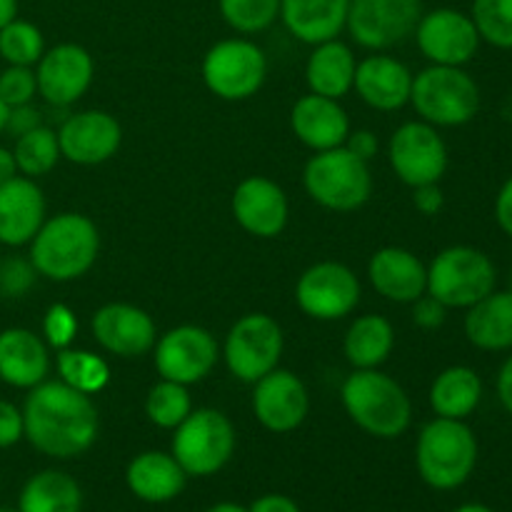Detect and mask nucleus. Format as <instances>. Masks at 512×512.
I'll return each instance as SVG.
<instances>
[{
	"mask_svg": "<svg viewBox=\"0 0 512 512\" xmlns=\"http://www.w3.org/2000/svg\"><path fill=\"white\" fill-rule=\"evenodd\" d=\"M25 440L40 455L70 460L93 448L100 415L93 398L63 380H43L28 390L23 403Z\"/></svg>",
	"mask_w": 512,
	"mask_h": 512,
	"instance_id": "1",
	"label": "nucleus"
},
{
	"mask_svg": "<svg viewBox=\"0 0 512 512\" xmlns=\"http://www.w3.org/2000/svg\"><path fill=\"white\" fill-rule=\"evenodd\" d=\"M100 253L98 225L83 213H58L45 218L28 243V258L40 278L70 283L88 273Z\"/></svg>",
	"mask_w": 512,
	"mask_h": 512,
	"instance_id": "2",
	"label": "nucleus"
},
{
	"mask_svg": "<svg viewBox=\"0 0 512 512\" xmlns=\"http://www.w3.org/2000/svg\"><path fill=\"white\" fill-rule=\"evenodd\" d=\"M340 400L348 418L378 440L400 438L413 423L408 390L380 368L353 370L340 388Z\"/></svg>",
	"mask_w": 512,
	"mask_h": 512,
	"instance_id": "3",
	"label": "nucleus"
},
{
	"mask_svg": "<svg viewBox=\"0 0 512 512\" xmlns=\"http://www.w3.org/2000/svg\"><path fill=\"white\" fill-rule=\"evenodd\" d=\"M478 465V438L465 420L433 418L415 443V468L433 490H458Z\"/></svg>",
	"mask_w": 512,
	"mask_h": 512,
	"instance_id": "4",
	"label": "nucleus"
},
{
	"mask_svg": "<svg viewBox=\"0 0 512 512\" xmlns=\"http://www.w3.org/2000/svg\"><path fill=\"white\" fill-rule=\"evenodd\" d=\"M410 105L435 128H460L478 115L480 85L465 68L428 65L413 75Z\"/></svg>",
	"mask_w": 512,
	"mask_h": 512,
	"instance_id": "5",
	"label": "nucleus"
},
{
	"mask_svg": "<svg viewBox=\"0 0 512 512\" xmlns=\"http://www.w3.org/2000/svg\"><path fill=\"white\" fill-rule=\"evenodd\" d=\"M303 188L320 208L333 213H355L373 195V173L370 163L340 145L313 153L303 168Z\"/></svg>",
	"mask_w": 512,
	"mask_h": 512,
	"instance_id": "6",
	"label": "nucleus"
},
{
	"mask_svg": "<svg viewBox=\"0 0 512 512\" xmlns=\"http://www.w3.org/2000/svg\"><path fill=\"white\" fill-rule=\"evenodd\" d=\"M498 285V268L485 250L448 245L428 265V295L448 310H468Z\"/></svg>",
	"mask_w": 512,
	"mask_h": 512,
	"instance_id": "7",
	"label": "nucleus"
},
{
	"mask_svg": "<svg viewBox=\"0 0 512 512\" xmlns=\"http://www.w3.org/2000/svg\"><path fill=\"white\" fill-rule=\"evenodd\" d=\"M235 445V425L223 410L193 408L188 418L173 430L170 453L188 478H210L230 463Z\"/></svg>",
	"mask_w": 512,
	"mask_h": 512,
	"instance_id": "8",
	"label": "nucleus"
},
{
	"mask_svg": "<svg viewBox=\"0 0 512 512\" xmlns=\"http://www.w3.org/2000/svg\"><path fill=\"white\" fill-rule=\"evenodd\" d=\"M203 83L215 98L228 103L250 100L268 78V58L258 43L248 38H225L205 53Z\"/></svg>",
	"mask_w": 512,
	"mask_h": 512,
	"instance_id": "9",
	"label": "nucleus"
},
{
	"mask_svg": "<svg viewBox=\"0 0 512 512\" xmlns=\"http://www.w3.org/2000/svg\"><path fill=\"white\" fill-rule=\"evenodd\" d=\"M283 350L285 335L273 315L245 313L225 335L220 358L225 360L235 380L253 385L278 368Z\"/></svg>",
	"mask_w": 512,
	"mask_h": 512,
	"instance_id": "10",
	"label": "nucleus"
},
{
	"mask_svg": "<svg viewBox=\"0 0 512 512\" xmlns=\"http://www.w3.org/2000/svg\"><path fill=\"white\" fill-rule=\"evenodd\" d=\"M388 163L408 188L440 183L450 165L448 143L435 125L420 118L408 120L390 135Z\"/></svg>",
	"mask_w": 512,
	"mask_h": 512,
	"instance_id": "11",
	"label": "nucleus"
},
{
	"mask_svg": "<svg viewBox=\"0 0 512 512\" xmlns=\"http://www.w3.org/2000/svg\"><path fill=\"white\" fill-rule=\"evenodd\" d=\"M358 275L338 260H320L305 268L295 283V303L308 318L333 323L355 313L360 305Z\"/></svg>",
	"mask_w": 512,
	"mask_h": 512,
	"instance_id": "12",
	"label": "nucleus"
},
{
	"mask_svg": "<svg viewBox=\"0 0 512 512\" xmlns=\"http://www.w3.org/2000/svg\"><path fill=\"white\" fill-rule=\"evenodd\" d=\"M220 360V345L203 325H178L158 335L153 345L155 370L163 380L180 385L203 383Z\"/></svg>",
	"mask_w": 512,
	"mask_h": 512,
	"instance_id": "13",
	"label": "nucleus"
},
{
	"mask_svg": "<svg viewBox=\"0 0 512 512\" xmlns=\"http://www.w3.org/2000/svg\"><path fill=\"white\" fill-rule=\"evenodd\" d=\"M420 15V0H350L345 30L360 48L385 53L415 33Z\"/></svg>",
	"mask_w": 512,
	"mask_h": 512,
	"instance_id": "14",
	"label": "nucleus"
},
{
	"mask_svg": "<svg viewBox=\"0 0 512 512\" xmlns=\"http://www.w3.org/2000/svg\"><path fill=\"white\" fill-rule=\"evenodd\" d=\"M415 43L430 65L465 68L480 50V35L470 13L458 8H435L420 15Z\"/></svg>",
	"mask_w": 512,
	"mask_h": 512,
	"instance_id": "15",
	"label": "nucleus"
},
{
	"mask_svg": "<svg viewBox=\"0 0 512 512\" xmlns=\"http://www.w3.org/2000/svg\"><path fill=\"white\" fill-rule=\"evenodd\" d=\"M95 78L93 55L78 43H58L45 48L35 63L38 95L53 108H70L90 90Z\"/></svg>",
	"mask_w": 512,
	"mask_h": 512,
	"instance_id": "16",
	"label": "nucleus"
},
{
	"mask_svg": "<svg viewBox=\"0 0 512 512\" xmlns=\"http://www.w3.org/2000/svg\"><path fill=\"white\" fill-rule=\"evenodd\" d=\"M253 415L268 433L288 435L308 420L310 393L303 378L275 368L253 383Z\"/></svg>",
	"mask_w": 512,
	"mask_h": 512,
	"instance_id": "17",
	"label": "nucleus"
},
{
	"mask_svg": "<svg viewBox=\"0 0 512 512\" xmlns=\"http://www.w3.org/2000/svg\"><path fill=\"white\" fill-rule=\"evenodd\" d=\"M60 155L75 165H103L123 145V125L105 110H80L58 128Z\"/></svg>",
	"mask_w": 512,
	"mask_h": 512,
	"instance_id": "18",
	"label": "nucleus"
},
{
	"mask_svg": "<svg viewBox=\"0 0 512 512\" xmlns=\"http://www.w3.org/2000/svg\"><path fill=\"white\" fill-rule=\"evenodd\" d=\"M93 338L105 353L115 358L133 360L153 353L158 328L150 313L133 303H105L90 320Z\"/></svg>",
	"mask_w": 512,
	"mask_h": 512,
	"instance_id": "19",
	"label": "nucleus"
},
{
	"mask_svg": "<svg viewBox=\"0 0 512 512\" xmlns=\"http://www.w3.org/2000/svg\"><path fill=\"white\" fill-rule=\"evenodd\" d=\"M233 218L248 235L260 240L278 238L288 228L290 203L285 190L265 175H250L235 188Z\"/></svg>",
	"mask_w": 512,
	"mask_h": 512,
	"instance_id": "20",
	"label": "nucleus"
},
{
	"mask_svg": "<svg viewBox=\"0 0 512 512\" xmlns=\"http://www.w3.org/2000/svg\"><path fill=\"white\" fill-rule=\"evenodd\" d=\"M368 280L380 298L413 305L428 293V265L408 248L388 245L368 260Z\"/></svg>",
	"mask_w": 512,
	"mask_h": 512,
	"instance_id": "21",
	"label": "nucleus"
},
{
	"mask_svg": "<svg viewBox=\"0 0 512 512\" xmlns=\"http://www.w3.org/2000/svg\"><path fill=\"white\" fill-rule=\"evenodd\" d=\"M353 90L368 108L395 113L410 103L413 70L393 55L373 53L365 60H358Z\"/></svg>",
	"mask_w": 512,
	"mask_h": 512,
	"instance_id": "22",
	"label": "nucleus"
},
{
	"mask_svg": "<svg viewBox=\"0 0 512 512\" xmlns=\"http://www.w3.org/2000/svg\"><path fill=\"white\" fill-rule=\"evenodd\" d=\"M48 218L43 188L33 178L15 175L0 185V245L23 248Z\"/></svg>",
	"mask_w": 512,
	"mask_h": 512,
	"instance_id": "23",
	"label": "nucleus"
},
{
	"mask_svg": "<svg viewBox=\"0 0 512 512\" xmlns=\"http://www.w3.org/2000/svg\"><path fill=\"white\" fill-rule=\"evenodd\" d=\"M290 128H293L295 138L313 153L340 148L353 130L340 100L315 93L295 100L293 110H290Z\"/></svg>",
	"mask_w": 512,
	"mask_h": 512,
	"instance_id": "24",
	"label": "nucleus"
},
{
	"mask_svg": "<svg viewBox=\"0 0 512 512\" xmlns=\"http://www.w3.org/2000/svg\"><path fill=\"white\" fill-rule=\"evenodd\" d=\"M50 348L30 328L0 330V383L30 390L48 380Z\"/></svg>",
	"mask_w": 512,
	"mask_h": 512,
	"instance_id": "25",
	"label": "nucleus"
},
{
	"mask_svg": "<svg viewBox=\"0 0 512 512\" xmlns=\"http://www.w3.org/2000/svg\"><path fill=\"white\" fill-rule=\"evenodd\" d=\"M125 485L143 503L163 505L183 493L188 485V473L180 468L173 453L145 450L135 455L125 468Z\"/></svg>",
	"mask_w": 512,
	"mask_h": 512,
	"instance_id": "26",
	"label": "nucleus"
},
{
	"mask_svg": "<svg viewBox=\"0 0 512 512\" xmlns=\"http://www.w3.org/2000/svg\"><path fill=\"white\" fill-rule=\"evenodd\" d=\"M348 8L350 0H280V20L295 40L318 45L343 33Z\"/></svg>",
	"mask_w": 512,
	"mask_h": 512,
	"instance_id": "27",
	"label": "nucleus"
},
{
	"mask_svg": "<svg viewBox=\"0 0 512 512\" xmlns=\"http://www.w3.org/2000/svg\"><path fill=\"white\" fill-rule=\"evenodd\" d=\"M465 338L485 353L512 350V290H493L465 310Z\"/></svg>",
	"mask_w": 512,
	"mask_h": 512,
	"instance_id": "28",
	"label": "nucleus"
},
{
	"mask_svg": "<svg viewBox=\"0 0 512 512\" xmlns=\"http://www.w3.org/2000/svg\"><path fill=\"white\" fill-rule=\"evenodd\" d=\"M355 68H358V60L348 43L340 38L325 40L310 50L308 63H305V83L310 93L340 100L353 90Z\"/></svg>",
	"mask_w": 512,
	"mask_h": 512,
	"instance_id": "29",
	"label": "nucleus"
},
{
	"mask_svg": "<svg viewBox=\"0 0 512 512\" xmlns=\"http://www.w3.org/2000/svg\"><path fill=\"white\" fill-rule=\"evenodd\" d=\"M485 395L483 378L468 365H450L435 375L430 385V408L435 418L468 420L480 408Z\"/></svg>",
	"mask_w": 512,
	"mask_h": 512,
	"instance_id": "30",
	"label": "nucleus"
},
{
	"mask_svg": "<svg viewBox=\"0 0 512 512\" xmlns=\"http://www.w3.org/2000/svg\"><path fill=\"white\" fill-rule=\"evenodd\" d=\"M395 350V328L385 315L365 313L348 325L343 355L353 370H375L390 360Z\"/></svg>",
	"mask_w": 512,
	"mask_h": 512,
	"instance_id": "31",
	"label": "nucleus"
},
{
	"mask_svg": "<svg viewBox=\"0 0 512 512\" xmlns=\"http://www.w3.org/2000/svg\"><path fill=\"white\" fill-rule=\"evenodd\" d=\"M20 512H83V490L63 470H40L20 488Z\"/></svg>",
	"mask_w": 512,
	"mask_h": 512,
	"instance_id": "32",
	"label": "nucleus"
},
{
	"mask_svg": "<svg viewBox=\"0 0 512 512\" xmlns=\"http://www.w3.org/2000/svg\"><path fill=\"white\" fill-rule=\"evenodd\" d=\"M55 373L70 388L80 390L85 395H98L100 390L108 388L110 383V365L108 360L95 355L93 350L83 348H63L55 355Z\"/></svg>",
	"mask_w": 512,
	"mask_h": 512,
	"instance_id": "33",
	"label": "nucleus"
},
{
	"mask_svg": "<svg viewBox=\"0 0 512 512\" xmlns=\"http://www.w3.org/2000/svg\"><path fill=\"white\" fill-rule=\"evenodd\" d=\"M15 165H18V173L25 178H43L48 175L55 165L60 163V145H58V130L48 128V125H38L30 133L15 138L13 145Z\"/></svg>",
	"mask_w": 512,
	"mask_h": 512,
	"instance_id": "34",
	"label": "nucleus"
},
{
	"mask_svg": "<svg viewBox=\"0 0 512 512\" xmlns=\"http://www.w3.org/2000/svg\"><path fill=\"white\" fill-rule=\"evenodd\" d=\"M193 410V398L188 393V385L173 383V380L160 378L145 398V415L150 423L160 430H175Z\"/></svg>",
	"mask_w": 512,
	"mask_h": 512,
	"instance_id": "35",
	"label": "nucleus"
},
{
	"mask_svg": "<svg viewBox=\"0 0 512 512\" xmlns=\"http://www.w3.org/2000/svg\"><path fill=\"white\" fill-rule=\"evenodd\" d=\"M45 53V35L35 23L23 18L10 20L0 28V60L5 65H28L35 68Z\"/></svg>",
	"mask_w": 512,
	"mask_h": 512,
	"instance_id": "36",
	"label": "nucleus"
},
{
	"mask_svg": "<svg viewBox=\"0 0 512 512\" xmlns=\"http://www.w3.org/2000/svg\"><path fill=\"white\" fill-rule=\"evenodd\" d=\"M218 10L240 35H258L280 20V0H218Z\"/></svg>",
	"mask_w": 512,
	"mask_h": 512,
	"instance_id": "37",
	"label": "nucleus"
},
{
	"mask_svg": "<svg viewBox=\"0 0 512 512\" xmlns=\"http://www.w3.org/2000/svg\"><path fill=\"white\" fill-rule=\"evenodd\" d=\"M470 18L483 43L512 50V0H473Z\"/></svg>",
	"mask_w": 512,
	"mask_h": 512,
	"instance_id": "38",
	"label": "nucleus"
},
{
	"mask_svg": "<svg viewBox=\"0 0 512 512\" xmlns=\"http://www.w3.org/2000/svg\"><path fill=\"white\" fill-rule=\"evenodd\" d=\"M38 270L30 263V258H20V255H8L0 258V298L20 300L33 290L38 283Z\"/></svg>",
	"mask_w": 512,
	"mask_h": 512,
	"instance_id": "39",
	"label": "nucleus"
},
{
	"mask_svg": "<svg viewBox=\"0 0 512 512\" xmlns=\"http://www.w3.org/2000/svg\"><path fill=\"white\" fill-rule=\"evenodd\" d=\"M35 95H38L35 68H28V65H5L0 70V100L8 108L33 103Z\"/></svg>",
	"mask_w": 512,
	"mask_h": 512,
	"instance_id": "40",
	"label": "nucleus"
},
{
	"mask_svg": "<svg viewBox=\"0 0 512 512\" xmlns=\"http://www.w3.org/2000/svg\"><path fill=\"white\" fill-rule=\"evenodd\" d=\"M75 335H78V315H75V310L65 303L48 305L43 315V340L48 343V348H70L75 343Z\"/></svg>",
	"mask_w": 512,
	"mask_h": 512,
	"instance_id": "41",
	"label": "nucleus"
},
{
	"mask_svg": "<svg viewBox=\"0 0 512 512\" xmlns=\"http://www.w3.org/2000/svg\"><path fill=\"white\" fill-rule=\"evenodd\" d=\"M25 440L23 410L10 400H0V450H8Z\"/></svg>",
	"mask_w": 512,
	"mask_h": 512,
	"instance_id": "42",
	"label": "nucleus"
},
{
	"mask_svg": "<svg viewBox=\"0 0 512 512\" xmlns=\"http://www.w3.org/2000/svg\"><path fill=\"white\" fill-rule=\"evenodd\" d=\"M448 320V308H445L440 300H435L433 295L425 293L423 298H418L413 303V323L423 330H438L443 328V323Z\"/></svg>",
	"mask_w": 512,
	"mask_h": 512,
	"instance_id": "43",
	"label": "nucleus"
},
{
	"mask_svg": "<svg viewBox=\"0 0 512 512\" xmlns=\"http://www.w3.org/2000/svg\"><path fill=\"white\" fill-rule=\"evenodd\" d=\"M38 125H43V115H40V110L35 108L33 103L15 105V108L8 110V123H5V133H8L10 138L15 140V138H20V135L35 130Z\"/></svg>",
	"mask_w": 512,
	"mask_h": 512,
	"instance_id": "44",
	"label": "nucleus"
},
{
	"mask_svg": "<svg viewBox=\"0 0 512 512\" xmlns=\"http://www.w3.org/2000/svg\"><path fill=\"white\" fill-rule=\"evenodd\" d=\"M413 205L420 215H428V218H435V215L443 213L445 193L440 188V183H428L413 188Z\"/></svg>",
	"mask_w": 512,
	"mask_h": 512,
	"instance_id": "45",
	"label": "nucleus"
},
{
	"mask_svg": "<svg viewBox=\"0 0 512 512\" xmlns=\"http://www.w3.org/2000/svg\"><path fill=\"white\" fill-rule=\"evenodd\" d=\"M345 148L350 150L353 155H358L360 160H365V163H370V160L378 155L380 150V143H378V135L373 133V130H350L348 138H345Z\"/></svg>",
	"mask_w": 512,
	"mask_h": 512,
	"instance_id": "46",
	"label": "nucleus"
},
{
	"mask_svg": "<svg viewBox=\"0 0 512 512\" xmlns=\"http://www.w3.org/2000/svg\"><path fill=\"white\" fill-rule=\"evenodd\" d=\"M495 223L508 238H512V175L500 185L495 195Z\"/></svg>",
	"mask_w": 512,
	"mask_h": 512,
	"instance_id": "47",
	"label": "nucleus"
},
{
	"mask_svg": "<svg viewBox=\"0 0 512 512\" xmlns=\"http://www.w3.org/2000/svg\"><path fill=\"white\" fill-rule=\"evenodd\" d=\"M248 512H303L300 505L295 503L293 498L283 493H268L255 498L253 503L248 505Z\"/></svg>",
	"mask_w": 512,
	"mask_h": 512,
	"instance_id": "48",
	"label": "nucleus"
},
{
	"mask_svg": "<svg viewBox=\"0 0 512 512\" xmlns=\"http://www.w3.org/2000/svg\"><path fill=\"white\" fill-rule=\"evenodd\" d=\"M495 393H498V400L505 408V413L512 415V355H508L505 363L500 365L498 380H495Z\"/></svg>",
	"mask_w": 512,
	"mask_h": 512,
	"instance_id": "49",
	"label": "nucleus"
},
{
	"mask_svg": "<svg viewBox=\"0 0 512 512\" xmlns=\"http://www.w3.org/2000/svg\"><path fill=\"white\" fill-rule=\"evenodd\" d=\"M18 173V165H15V155H13V148H5V145H0V185L8 183V180H13Z\"/></svg>",
	"mask_w": 512,
	"mask_h": 512,
	"instance_id": "50",
	"label": "nucleus"
},
{
	"mask_svg": "<svg viewBox=\"0 0 512 512\" xmlns=\"http://www.w3.org/2000/svg\"><path fill=\"white\" fill-rule=\"evenodd\" d=\"M18 18V0H0V28Z\"/></svg>",
	"mask_w": 512,
	"mask_h": 512,
	"instance_id": "51",
	"label": "nucleus"
},
{
	"mask_svg": "<svg viewBox=\"0 0 512 512\" xmlns=\"http://www.w3.org/2000/svg\"><path fill=\"white\" fill-rule=\"evenodd\" d=\"M205 512H248V508L240 503H218L213 508H208Z\"/></svg>",
	"mask_w": 512,
	"mask_h": 512,
	"instance_id": "52",
	"label": "nucleus"
},
{
	"mask_svg": "<svg viewBox=\"0 0 512 512\" xmlns=\"http://www.w3.org/2000/svg\"><path fill=\"white\" fill-rule=\"evenodd\" d=\"M453 512H493V510L483 503H465V505H460V508H455Z\"/></svg>",
	"mask_w": 512,
	"mask_h": 512,
	"instance_id": "53",
	"label": "nucleus"
},
{
	"mask_svg": "<svg viewBox=\"0 0 512 512\" xmlns=\"http://www.w3.org/2000/svg\"><path fill=\"white\" fill-rule=\"evenodd\" d=\"M8 105L3 103V100H0V135L5 133V123H8Z\"/></svg>",
	"mask_w": 512,
	"mask_h": 512,
	"instance_id": "54",
	"label": "nucleus"
},
{
	"mask_svg": "<svg viewBox=\"0 0 512 512\" xmlns=\"http://www.w3.org/2000/svg\"><path fill=\"white\" fill-rule=\"evenodd\" d=\"M503 118L510 120V123H512V90H510L508 98H505V103H503Z\"/></svg>",
	"mask_w": 512,
	"mask_h": 512,
	"instance_id": "55",
	"label": "nucleus"
},
{
	"mask_svg": "<svg viewBox=\"0 0 512 512\" xmlns=\"http://www.w3.org/2000/svg\"><path fill=\"white\" fill-rule=\"evenodd\" d=\"M0 512H20L18 508H0Z\"/></svg>",
	"mask_w": 512,
	"mask_h": 512,
	"instance_id": "56",
	"label": "nucleus"
},
{
	"mask_svg": "<svg viewBox=\"0 0 512 512\" xmlns=\"http://www.w3.org/2000/svg\"><path fill=\"white\" fill-rule=\"evenodd\" d=\"M510 290H512V278H510Z\"/></svg>",
	"mask_w": 512,
	"mask_h": 512,
	"instance_id": "57",
	"label": "nucleus"
}]
</instances>
